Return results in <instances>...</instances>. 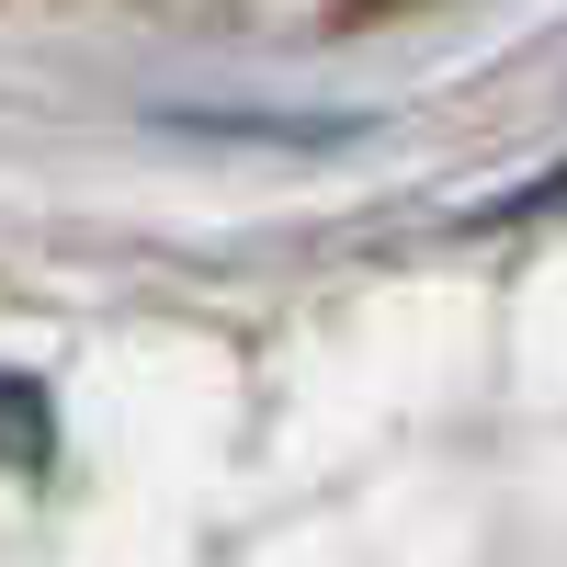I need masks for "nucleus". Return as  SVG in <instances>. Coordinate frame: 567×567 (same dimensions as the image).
Returning <instances> with one entry per match:
<instances>
[{
  "label": "nucleus",
  "mask_w": 567,
  "mask_h": 567,
  "mask_svg": "<svg viewBox=\"0 0 567 567\" xmlns=\"http://www.w3.org/2000/svg\"><path fill=\"white\" fill-rule=\"evenodd\" d=\"M45 443H58V420H45V386H34V374H0V465H12V477H34Z\"/></svg>",
  "instance_id": "1"
}]
</instances>
